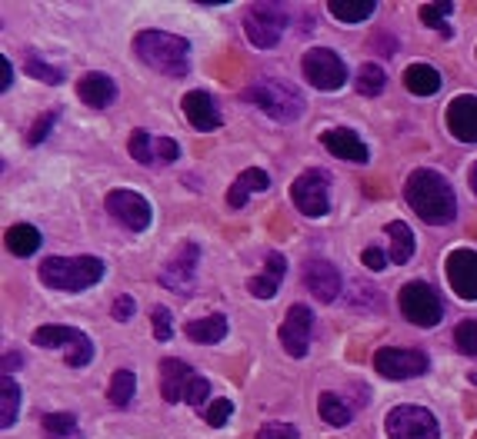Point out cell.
Returning a JSON list of instances; mask_svg holds the SVG:
<instances>
[{"label": "cell", "instance_id": "cell-38", "mask_svg": "<svg viewBox=\"0 0 477 439\" xmlns=\"http://www.w3.org/2000/svg\"><path fill=\"white\" fill-rule=\"evenodd\" d=\"M208 396H210V379H204V377L198 373V377L190 379V389H187V399H184V403H187L190 409H198V413H200V409H208Z\"/></svg>", "mask_w": 477, "mask_h": 439}, {"label": "cell", "instance_id": "cell-8", "mask_svg": "<svg viewBox=\"0 0 477 439\" xmlns=\"http://www.w3.org/2000/svg\"><path fill=\"white\" fill-rule=\"evenodd\" d=\"M387 439H441V426L431 409L404 403L387 413Z\"/></svg>", "mask_w": 477, "mask_h": 439}, {"label": "cell", "instance_id": "cell-41", "mask_svg": "<svg viewBox=\"0 0 477 439\" xmlns=\"http://www.w3.org/2000/svg\"><path fill=\"white\" fill-rule=\"evenodd\" d=\"M301 436V429L294 426V423H268V426L260 429L258 439H297Z\"/></svg>", "mask_w": 477, "mask_h": 439}, {"label": "cell", "instance_id": "cell-37", "mask_svg": "<svg viewBox=\"0 0 477 439\" xmlns=\"http://www.w3.org/2000/svg\"><path fill=\"white\" fill-rule=\"evenodd\" d=\"M27 73H31L34 81L51 83V87H57V83L63 81V73L57 71V67H51V63H44L41 57H34V53H27Z\"/></svg>", "mask_w": 477, "mask_h": 439}, {"label": "cell", "instance_id": "cell-43", "mask_svg": "<svg viewBox=\"0 0 477 439\" xmlns=\"http://www.w3.org/2000/svg\"><path fill=\"white\" fill-rule=\"evenodd\" d=\"M180 157V147L170 137H157V164H174Z\"/></svg>", "mask_w": 477, "mask_h": 439}, {"label": "cell", "instance_id": "cell-29", "mask_svg": "<svg viewBox=\"0 0 477 439\" xmlns=\"http://www.w3.org/2000/svg\"><path fill=\"white\" fill-rule=\"evenodd\" d=\"M41 429L47 439H83L81 426H77V419L71 413H44Z\"/></svg>", "mask_w": 477, "mask_h": 439}, {"label": "cell", "instance_id": "cell-48", "mask_svg": "<svg viewBox=\"0 0 477 439\" xmlns=\"http://www.w3.org/2000/svg\"><path fill=\"white\" fill-rule=\"evenodd\" d=\"M471 190H474V194H477V164L471 167Z\"/></svg>", "mask_w": 477, "mask_h": 439}, {"label": "cell", "instance_id": "cell-32", "mask_svg": "<svg viewBox=\"0 0 477 439\" xmlns=\"http://www.w3.org/2000/svg\"><path fill=\"white\" fill-rule=\"evenodd\" d=\"M317 413H321V419L327 426H347V423H351V406H347L341 396H334V393H321Z\"/></svg>", "mask_w": 477, "mask_h": 439}, {"label": "cell", "instance_id": "cell-20", "mask_svg": "<svg viewBox=\"0 0 477 439\" xmlns=\"http://www.w3.org/2000/svg\"><path fill=\"white\" fill-rule=\"evenodd\" d=\"M321 143L324 150L334 157H341V160H351V164H367V147H364V140L357 137L354 130H347V127H334V130H324L321 133Z\"/></svg>", "mask_w": 477, "mask_h": 439}, {"label": "cell", "instance_id": "cell-35", "mask_svg": "<svg viewBox=\"0 0 477 439\" xmlns=\"http://www.w3.org/2000/svg\"><path fill=\"white\" fill-rule=\"evenodd\" d=\"M127 150L137 164H157V137H151L147 130H134L127 140Z\"/></svg>", "mask_w": 477, "mask_h": 439}, {"label": "cell", "instance_id": "cell-13", "mask_svg": "<svg viewBox=\"0 0 477 439\" xmlns=\"http://www.w3.org/2000/svg\"><path fill=\"white\" fill-rule=\"evenodd\" d=\"M104 206L107 214L114 216V220H121V224H124L127 230H134V234L147 230V226H151V216H154L151 214V204H147L137 190H111Z\"/></svg>", "mask_w": 477, "mask_h": 439}, {"label": "cell", "instance_id": "cell-47", "mask_svg": "<svg viewBox=\"0 0 477 439\" xmlns=\"http://www.w3.org/2000/svg\"><path fill=\"white\" fill-rule=\"evenodd\" d=\"M21 353L17 349H4V377H11V369H21Z\"/></svg>", "mask_w": 477, "mask_h": 439}, {"label": "cell", "instance_id": "cell-15", "mask_svg": "<svg viewBox=\"0 0 477 439\" xmlns=\"http://www.w3.org/2000/svg\"><path fill=\"white\" fill-rule=\"evenodd\" d=\"M311 329H314V313L304 303H294L287 310V317L280 323V343L291 353L294 359L307 357V347H311Z\"/></svg>", "mask_w": 477, "mask_h": 439}, {"label": "cell", "instance_id": "cell-21", "mask_svg": "<svg viewBox=\"0 0 477 439\" xmlns=\"http://www.w3.org/2000/svg\"><path fill=\"white\" fill-rule=\"evenodd\" d=\"M198 377L194 369L180 363V359H161V396L167 403H180L187 399V389H190V379Z\"/></svg>", "mask_w": 477, "mask_h": 439}, {"label": "cell", "instance_id": "cell-5", "mask_svg": "<svg viewBox=\"0 0 477 439\" xmlns=\"http://www.w3.org/2000/svg\"><path fill=\"white\" fill-rule=\"evenodd\" d=\"M34 347L41 349H63V359H67V367H87L93 359V343L91 337L77 327H63V323H47V327L34 329L31 337Z\"/></svg>", "mask_w": 477, "mask_h": 439}, {"label": "cell", "instance_id": "cell-42", "mask_svg": "<svg viewBox=\"0 0 477 439\" xmlns=\"http://www.w3.org/2000/svg\"><path fill=\"white\" fill-rule=\"evenodd\" d=\"M54 123H57V110H47V113H44V120L34 123V130L27 133V143H31V147H37V143L47 140V133H51Z\"/></svg>", "mask_w": 477, "mask_h": 439}, {"label": "cell", "instance_id": "cell-16", "mask_svg": "<svg viewBox=\"0 0 477 439\" xmlns=\"http://www.w3.org/2000/svg\"><path fill=\"white\" fill-rule=\"evenodd\" d=\"M304 286L311 290L314 300L334 303V300L341 297V273L327 260H304Z\"/></svg>", "mask_w": 477, "mask_h": 439}, {"label": "cell", "instance_id": "cell-25", "mask_svg": "<svg viewBox=\"0 0 477 439\" xmlns=\"http://www.w3.org/2000/svg\"><path fill=\"white\" fill-rule=\"evenodd\" d=\"M404 87L414 97H434L441 91V73L434 67H427V63H414V67L404 71Z\"/></svg>", "mask_w": 477, "mask_h": 439}, {"label": "cell", "instance_id": "cell-31", "mask_svg": "<svg viewBox=\"0 0 477 439\" xmlns=\"http://www.w3.org/2000/svg\"><path fill=\"white\" fill-rule=\"evenodd\" d=\"M134 389H137V377L131 369H117L111 377V389H107V399L114 403L117 409H127L131 399H134Z\"/></svg>", "mask_w": 477, "mask_h": 439}, {"label": "cell", "instance_id": "cell-3", "mask_svg": "<svg viewBox=\"0 0 477 439\" xmlns=\"http://www.w3.org/2000/svg\"><path fill=\"white\" fill-rule=\"evenodd\" d=\"M134 53L147 67H154L157 73H167V77H184L190 71V43L177 33L167 31H144L137 33Z\"/></svg>", "mask_w": 477, "mask_h": 439}, {"label": "cell", "instance_id": "cell-6", "mask_svg": "<svg viewBox=\"0 0 477 439\" xmlns=\"http://www.w3.org/2000/svg\"><path fill=\"white\" fill-rule=\"evenodd\" d=\"M287 31V11L280 4H254L248 14H244V33L248 41L260 51H270L277 47L280 37Z\"/></svg>", "mask_w": 477, "mask_h": 439}, {"label": "cell", "instance_id": "cell-22", "mask_svg": "<svg viewBox=\"0 0 477 439\" xmlns=\"http://www.w3.org/2000/svg\"><path fill=\"white\" fill-rule=\"evenodd\" d=\"M77 97H81L87 107H93V110H104V107H111L117 97V83L107 77V73H83L81 81H77Z\"/></svg>", "mask_w": 477, "mask_h": 439}, {"label": "cell", "instance_id": "cell-34", "mask_svg": "<svg viewBox=\"0 0 477 439\" xmlns=\"http://www.w3.org/2000/svg\"><path fill=\"white\" fill-rule=\"evenodd\" d=\"M454 14V4H424L421 7V21L431 27V31H437L441 37H454V31L447 27V17Z\"/></svg>", "mask_w": 477, "mask_h": 439}, {"label": "cell", "instance_id": "cell-24", "mask_svg": "<svg viewBox=\"0 0 477 439\" xmlns=\"http://www.w3.org/2000/svg\"><path fill=\"white\" fill-rule=\"evenodd\" d=\"M228 317H220V313H214V317H204V320H190L184 327V333L194 343H204V347H210V343H220V339L228 337Z\"/></svg>", "mask_w": 477, "mask_h": 439}, {"label": "cell", "instance_id": "cell-1", "mask_svg": "<svg viewBox=\"0 0 477 439\" xmlns=\"http://www.w3.org/2000/svg\"><path fill=\"white\" fill-rule=\"evenodd\" d=\"M404 196H407V204H411V210H414L424 224H431V226L454 224V216H457L454 186H451L447 177L437 174V170H414V174L407 177Z\"/></svg>", "mask_w": 477, "mask_h": 439}, {"label": "cell", "instance_id": "cell-2", "mask_svg": "<svg viewBox=\"0 0 477 439\" xmlns=\"http://www.w3.org/2000/svg\"><path fill=\"white\" fill-rule=\"evenodd\" d=\"M37 273L51 290L81 293L104 280V260L101 256H44Z\"/></svg>", "mask_w": 477, "mask_h": 439}, {"label": "cell", "instance_id": "cell-27", "mask_svg": "<svg viewBox=\"0 0 477 439\" xmlns=\"http://www.w3.org/2000/svg\"><path fill=\"white\" fill-rule=\"evenodd\" d=\"M327 11H331L334 21L361 24L377 11V0H327Z\"/></svg>", "mask_w": 477, "mask_h": 439}, {"label": "cell", "instance_id": "cell-46", "mask_svg": "<svg viewBox=\"0 0 477 439\" xmlns=\"http://www.w3.org/2000/svg\"><path fill=\"white\" fill-rule=\"evenodd\" d=\"M14 87V67L11 57H0V91H11Z\"/></svg>", "mask_w": 477, "mask_h": 439}, {"label": "cell", "instance_id": "cell-9", "mask_svg": "<svg viewBox=\"0 0 477 439\" xmlns=\"http://www.w3.org/2000/svg\"><path fill=\"white\" fill-rule=\"evenodd\" d=\"M397 303H401L404 320L414 323V327H437L441 317H444V303L427 283H404L401 293H397Z\"/></svg>", "mask_w": 477, "mask_h": 439}, {"label": "cell", "instance_id": "cell-19", "mask_svg": "<svg viewBox=\"0 0 477 439\" xmlns=\"http://www.w3.org/2000/svg\"><path fill=\"white\" fill-rule=\"evenodd\" d=\"M284 273H287V260H284L277 250H270V253L264 256V273L248 280V293L254 300H274L280 283H284Z\"/></svg>", "mask_w": 477, "mask_h": 439}, {"label": "cell", "instance_id": "cell-10", "mask_svg": "<svg viewBox=\"0 0 477 439\" xmlns=\"http://www.w3.org/2000/svg\"><path fill=\"white\" fill-rule=\"evenodd\" d=\"M374 369L385 379H394V383H404L411 377H421L431 369V359H427L424 349H404V347H385L374 353Z\"/></svg>", "mask_w": 477, "mask_h": 439}, {"label": "cell", "instance_id": "cell-45", "mask_svg": "<svg viewBox=\"0 0 477 439\" xmlns=\"http://www.w3.org/2000/svg\"><path fill=\"white\" fill-rule=\"evenodd\" d=\"M361 260H364V266H367V270H374V273H377V270H385V266H387V253L381 250V246H367Z\"/></svg>", "mask_w": 477, "mask_h": 439}, {"label": "cell", "instance_id": "cell-18", "mask_svg": "<svg viewBox=\"0 0 477 439\" xmlns=\"http://www.w3.org/2000/svg\"><path fill=\"white\" fill-rule=\"evenodd\" d=\"M180 107H184V113H187V123H190L194 130H200V133L218 130L220 123H224V117H220V110H218V103H214V97H210L208 91L184 93Z\"/></svg>", "mask_w": 477, "mask_h": 439}, {"label": "cell", "instance_id": "cell-17", "mask_svg": "<svg viewBox=\"0 0 477 439\" xmlns=\"http://www.w3.org/2000/svg\"><path fill=\"white\" fill-rule=\"evenodd\" d=\"M447 130L461 143H477V97L461 93L447 103Z\"/></svg>", "mask_w": 477, "mask_h": 439}, {"label": "cell", "instance_id": "cell-28", "mask_svg": "<svg viewBox=\"0 0 477 439\" xmlns=\"http://www.w3.org/2000/svg\"><path fill=\"white\" fill-rule=\"evenodd\" d=\"M21 416V387L14 377L0 379V429H11Z\"/></svg>", "mask_w": 477, "mask_h": 439}, {"label": "cell", "instance_id": "cell-36", "mask_svg": "<svg viewBox=\"0 0 477 439\" xmlns=\"http://www.w3.org/2000/svg\"><path fill=\"white\" fill-rule=\"evenodd\" d=\"M454 343L461 353L477 357V320H461L454 329Z\"/></svg>", "mask_w": 477, "mask_h": 439}, {"label": "cell", "instance_id": "cell-30", "mask_svg": "<svg viewBox=\"0 0 477 439\" xmlns=\"http://www.w3.org/2000/svg\"><path fill=\"white\" fill-rule=\"evenodd\" d=\"M37 246H41V234H37V226L31 224H17L7 230V250L14 256H34L37 253Z\"/></svg>", "mask_w": 477, "mask_h": 439}, {"label": "cell", "instance_id": "cell-11", "mask_svg": "<svg viewBox=\"0 0 477 439\" xmlns=\"http://www.w3.org/2000/svg\"><path fill=\"white\" fill-rule=\"evenodd\" d=\"M291 200L304 216H324L331 210V186L327 174L321 170H307L291 184Z\"/></svg>", "mask_w": 477, "mask_h": 439}, {"label": "cell", "instance_id": "cell-39", "mask_svg": "<svg viewBox=\"0 0 477 439\" xmlns=\"http://www.w3.org/2000/svg\"><path fill=\"white\" fill-rule=\"evenodd\" d=\"M151 320H154V339L157 343H167V339L174 337V317H170V310L167 307H154Z\"/></svg>", "mask_w": 477, "mask_h": 439}, {"label": "cell", "instance_id": "cell-7", "mask_svg": "<svg viewBox=\"0 0 477 439\" xmlns=\"http://www.w3.org/2000/svg\"><path fill=\"white\" fill-rule=\"evenodd\" d=\"M301 67L307 83L321 93L341 91L344 81H347V63L341 61V53L327 51V47H311V51L301 57Z\"/></svg>", "mask_w": 477, "mask_h": 439}, {"label": "cell", "instance_id": "cell-40", "mask_svg": "<svg viewBox=\"0 0 477 439\" xmlns=\"http://www.w3.org/2000/svg\"><path fill=\"white\" fill-rule=\"evenodd\" d=\"M230 416H234V403H230V399H214V403L204 409V419H208V426H214V429L224 426Z\"/></svg>", "mask_w": 477, "mask_h": 439}, {"label": "cell", "instance_id": "cell-4", "mask_svg": "<svg viewBox=\"0 0 477 439\" xmlns=\"http://www.w3.org/2000/svg\"><path fill=\"white\" fill-rule=\"evenodd\" d=\"M254 107L268 113L270 120L280 123H294L304 113V93L301 87H294L291 81H270V77H260L248 87L244 93Z\"/></svg>", "mask_w": 477, "mask_h": 439}, {"label": "cell", "instance_id": "cell-23", "mask_svg": "<svg viewBox=\"0 0 477 439\" xmlns=\"http://www.w3.org/2000/svg\"><path fill=\"white\" fill-rule=\"evenodd\" d=\"M268 186H270V177L264 174V170H258V167H250V170H244V174L228 186V206L230 210H240V206L250 200V194H260V190H268Z\"/></svg>", "mask_w": 477, "mask_h": 439}, {"label": "cell", "instance_id": "cell-12", "mask_svg": "<svg viewBox=\"0 0 477 439\" xmlns=\"http://www.w3.org/2000/svg\"><path fill=\"white\" fill-rule=\"evenodd\" d=\"M198 260H200V246L184 243L180 253H174V260L164 263L161 283H164L167 290L180 293V297H190V293H194V283H198Z\"/></svg>", "mask_w": 477, "mask_h": 439}, {"label": "cell", "instance_id": "cell-44", "mask_svg": "<svg viewBox=\"0 0 477 439\" xmlns=\"http://www.w3.org/2000/svg\"><path fill=\"white\" fill-rule=\"evenodd\" d=\"M134 310H137L134 297H117L114 307H111V317H114L117 323H127V320L134 317Z\"/></svg>", "mask_w": 477, "mask_h": 439}, {"label": "cell", "instance_id": "cell-26", "mask_svg": "<svg viewBox=\"0 0 477 439\" xmlns=\"http://www.w3.org/2000/svg\"><path fill=\"white\" fill-rule=\"evenodd\" d=\"M387 236H391V260L404 266L417 250L414 230H411L404 220H391V224H387Z\"/></svg>", "mask_w": 477, "mask_h": 439}, {"label": "cell", "instance_id": "cell-14", "mask_svg": "<svg viewBox=\"0 0 477 439\" xmlns=\"http://www.w3.org/2000/svg\"><path fill=\"white\" fill-rule=\"evenodd\" d=\"M447 283L461 300H477V250H451L444 260Z\"/></svg>", "mask_w": 477, "mask_h": 439}, {"label": "cell", "instance_id": "cell-33", "mask_svg": "<svg viewBox=\"0 0 477 439\" xmlns=\"http://www.w3.org/2000/svg\"><path fill=\"white\" fill-rule=\"evenodd\" d=\"M387 87V73L381 71V63H364L357 71V93L364 97H381V91Z\"/></svg>", "mask_w": 477, "mask_h": 439}]
</instances>
